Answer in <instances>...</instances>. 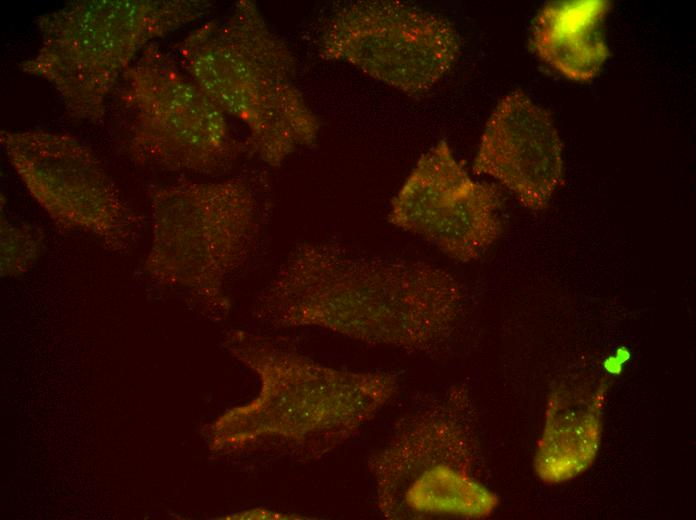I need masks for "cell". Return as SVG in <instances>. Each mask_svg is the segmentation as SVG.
<instances>
[{
  "instance_id": "6da1fadb",
  "label": "cell",
  "mask_w": 696,
  "mask_h": 520,
  "mask_svg": "<svg viewBox=\"0 0 696 520\" xmlns=\"http://www.w3.org/2000/svg\"><path fill=\"white\" fill-rule=\"evenodd\" d=\"M463 302L456 278L424 261L337 242L297 245L257 297L255 316L277 327L315 326L411 352L440 347Z\"/></svg>"
},
{
  "instance_id": "7a4b0ae2",
  "label": "cell",
  "mask_w": 696,
  "mask_h": 520,
  "mask_svg": "<svg viewBox=\"0 0 696 520\" xmlns=\"http://www.w3.org/2000/svg\"><path fill=\"white\" fill-rule=\"evenodd\" d=\"M224 345L293 402L261 391L246 407L226 411L210 428L213 451L234 450L254 430L242 445L278 437L323 454L373 418L398 389L393 374L330 368L242 330L229 331Z\"/></svg>"
},
{
  "instance_id": "3957f363",
  "label": "cell",
  "mask_w": 696,
  "mask_h": 520,
  "mask_svg": "<svg viewBox=\"0 0 696 520\" xmlns=\"http://www.w3.org/2000/svg\"><path fill=\"white\" fill-rule=\"evenodd\" d=\"M178 52L203 92L246 125L252 148L268 165L278 167L316 140L318 120L294 85L293 57L253 2L241 1L225 19L202 24Z\"/></svg>"
},
{
  "instance_id": "277c9868",
  "label": "cell",
  "mask_w": 696,
  "mask_h": 520,
  "mask_svg": "<svg viewBox=\"0 0 696 520\" xmlns=\"http://www.w3.org/2000/svg\"><path fill=\"white\" fill-rule=\"evenodd\" d=\"M205 2L81 0L36 19L40 46L20 69L48 82L69 117L97 123L111 91L157 38L203 14Z\"/></svg>"
},
{
  "instance_id": "5b68a950",
  "label": "cell",
  "mask_w": 696,
  "mask_h": 520,
  "mask_svg": "<svg viewBox=\"0 0 696 520\" xmlns=\"http://www.w3.org/2000/svg\"><path fill=\"white\" fill-rule=\"evenodd\" d=\"M151 244L144 272L187 295L208 317L228 310L226 285L250 260L260 235L252 187L241 178L149 189Z\"/></svg>"
},
{
  "instance_id": "8992f818",
  "label": "cell",
  "mask_w": 696,
  "mask_h": 520,
  "mask_svg": "<svg viewBox=\"0 0 696 520\" xmlns=\"http://www.w3.org/2000/svg\"><path fill=\"white\" fill-rule=\"evenodd\" d=\"M121 79L126 149L135 162L215 175L237 161L242 145L226 115L157 46H147Z\"/></svg>"
},
{
  "instance_id": "52a82bcc",
  "label": "cell",
  "mask_w": 696,
  "mask_h": 520,
  "mask_svg": "<svg viewBox=\"0 0 696 520\" xmlns=\"http://www.w3.org/2000/svg\"><path fill=\"white\" fill-rule=\"evenodd\" d=\"M401 421L371 460L380 510L390 519L481 518L498 505L470 473L465 426L452 397Z\"/></svg>"
},
{
  "instance_id": "ba28073f",
  "label": "cell",
  "mask_w": 696,
  "mask_h": 520,
  "mask_svg": "<svg viewBox=\"0 0 696 520\" xmlns=\"http://www.w3.org/2000/svg\"><path fill=\"white\" fill-rule=\"evenodd\" d=\"M2 149L30 196L61 229L127 252L141 220L97 155L75 136L29 129L1 131Z\"/></svg>"
},
{
  "instance_id": "9c48e42d",
  "label": "cell",
  "mask_w": 696,
  "mask_h": 520,
  "mask_svg": "<svg viewBox=\"0 0 696 520\" xmlns=\"http://www.w3.org/2000/svg\"><path fill=\"white\" fill-rule=\"evenodd\" d=\"M320 52L409 96L435 87L460 54L446 18L400 1H356L327 21Z\"/></svg>"
},
{
  "instance_id": "30bf717a",
  "label": "cell",
  "mask_w": 696,
  "mask_h": 520,
  "mask_svg": "<svg viewBox=\"0 0 696 520\" xmlns=\"http://www.w3.org/2000/svg\"><path fill=\"white\" fill-rule=\"evenodd\" d=\"M500 191L473 180L445 141L421 155L394 197L388 221L458 262L478 259L501 235Z\"/></svg>"
},
{
  "instance_id": "8fae6325",
  "label": "cell",
  "mask_w": 696,
  "mask_h": 520,
  "mask_svg": "<svg viewBox=\"0 0 696 520\" xmlns=\"http://www.w3.org/2000/svg\"><path fill=\"white\" fill-rule=\"evenodd\" d=\"M473 172L499 181L533 211L563 183L562 143L550 114L523 91L504 96L481 136Z\"/></svg>"
},
{
  "instance_id": "7c38bea8",
  "label": "cell",
  "mask_w": 696,
  "mask_h": 520,
  "mask_svg": "<svg viewBox=\"0 0 696 520\" xmlns=\"http://www.w3.org/2000/svg\"><path fill=\"white\" fill-rule=\"evenodd\" d=\"M603 386H564L548 402L546 420L534 458L545 483L567 481L594 461L601 437Z\"/></svg>"
},
{
  "instance_id": "4fadbf2b",
  "label": "cell",
  "mask_w": 696,
  "mask_h": 520,
  "mask_svg": "<svg viewBox=\"0 0 696 520\" xmlns=\"http://www.w3.org/2000/svg\"><path fill=\"white\" fill-rule=\"evenodd\" d=\"M609 6L605 0L547 3L532 24L533 50L571 80L594 78L609 53L602 30Z\"/></svg>"
},
{
  "instance_id": "5bb4252c",
  "label": "cell",
  "mask_w": 696,
  "mask_h": 520,
  "mask_svg": "<svg viewBox=\"0 0 696 520\" xmlns=\"http://www.w3.org/2000/svg\"><path fill=\"white\" fill-rule=\"evenodd\" d=\"M44 249V235L27 223L11 222L1 208L0 272L2 277H18L35 264Z\"/></svg>"
}]
</instances>
